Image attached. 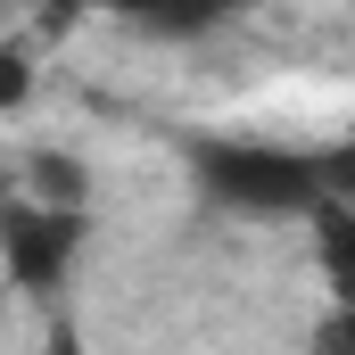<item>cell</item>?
I'll return each instance as SVG.
<instances>
[{
  "instance_id": "6da1fadb",
  "label": "cell",
  "mask_w": 355,
  "mask_h": 355,
  "mask_svg": "<svg viewBox=\"0 0 355 355\" xmlns=\"http://www.w3.org/2000/svg\"><path fill=\"white\" fill-rule=\"evenodd\" d=\"M198 182H207V198H223L240 215H322L339 198L322 157L257 149V141H207L198 149Z\"/></svg>"
},
{
  "instance_id": "5b68a950",
  "label": "cell",
  "mask_w": 355,
  "mask_h": 355,
  "mask_svg": "<svg viewBox=\"0 0 355 355\" xmlns=\"http://www.w3.org/2000/svg\"><path fill=\"white\" fill-rule=\"evenodd\" d=\"M33 198L83 207V166H67V157H33Z\"/></svg>"
},
{
  "instance_id": "7a4b0ae2",
  "label": "cell",
  "mask_w": 355,
  "mask_h": 355,
  "mask_svg": "<svg viewBox=\"0 0 355 355\" xmlns=\"http://www.w3.org/2000/svg\"><path fill=\"white\" fill-rule=\"evenodd\" d=\"M75 248H83V215L58 207V198H17L0 215V265H8L17 289H58Z\"/></svg>"
},
{
  "instance_id": "3957f363",
  "label": "cell",
  "mask_w": 355,
  "mask_h": 355,
  "mask_svg": "<svg viewBox=\"0 0 355 355\" xmlns=\"http://www.w3.org/2000/svg\"><path fill=\"white\" fill-rule=\"evenodd\" d=\"M99 8H116V17H132V25H149V33H207V25H223L232 8H248V0H99Z\"/></svg>"
},
{
  "instance_id": "8992f818",
  "label": "cell",
  "mask_w": 355,
  "mask_h": 355,
  "mask_svg": "<svg viewBox=\"0 0 355 355\" xmlns=\"http://www.w3.org/2000/svg\"><path fill=\"white\" fill-rule=\"evenodd\" d=\"M25 75H33V67H25V42H8V50H0V99H8V107L25 99Z\"/></svg>"
},
{
  "instance_id": "277c9868",
  "label": "cell",
  "mask_w": 355,
  "mask_h": 355,
  "mask_svg": "<svg viewBox=\"0 0 355 355\" xmlns=\"http://www.w3.org/2000/svg\"><path fill=\"white\" fill-rule=\"evenodd\" d=\"M314 240H322V272H331V289H339V306H355V215L331 198L322 207V223H314Z\"/></svg>"
}]
</instances>
